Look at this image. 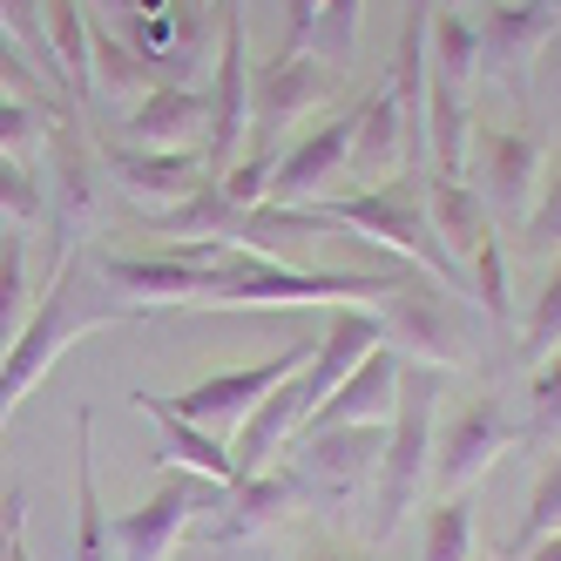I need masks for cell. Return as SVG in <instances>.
Masks as SVG:
<instances>
[{"instance_id": "obj_1", "label": "cell", "mask_w": 561, "mask_h": 561, "mask_svg": "<svg viewBox=\"0 0 561 561\" xmlns=\"http://www.w3.org/2000/svg\"><path fill=\"white\" fill-rule=\"evenodd\" d=\"M123 318H142V311L102 285L95 264H89V251L61 257L48 271V285L34 291V311H27L14 352L0 358V426L21 413V399L48 379V366H55L75 339H82V332H108V325H123Z\"/></svg>"}, {"instance_id": "obj_2", "label": "cell", "mask_w": 561, "mask_h": 561, "mask_svg": "<svg viewBox=\"0 0 561 561\" xmlns=\"http://www.w3.org/2000/svg\"><path fill=\"white\" fill-rule=\"evenodd\" d=\"M48 190H42V204H48V271L75 251H89V237L102 230L108 217V163H102V142L89 136V115L75 108V102H55L48 108Z\"/></svg>"}, {"instance_id": "obj_3", "label": "cell", "mask_w": 561, "mask_h": 561, "mask_svg": "<svg viewBox=\"0 0 561 561\" xmlns=\"http://www.w3.org/2000/svg\"><path fill=\"white\" fill-rule=\"evenodd\" d=\"M447 386V373L433 366H407L399 373V407H392V426H386V454H379V507H373V548H386L407 520L426 507L433 494V399Z\"/></svg>"}, {"instance_id": "obj_4", "label": "cell", "mask_w": 561, "mask_h": 561, "mask_svg": "<svg viewBox=\"0 0 561 561\" xmlns=\"http://www.w3.org/2000/svg\"><path fill=\"white\" fill-rule=\"evenodd\" d=\"M413 277V264H379V271H298L257 257L251 271H237L230 285H217L204 305L210 311H311V305H366V298H392Z\"/></svg>"}, {"instance_id": "obj_5", "label": "cell", "mask_w": 561, "mask_h": 561, "mask_svg": "<svg viewBox=\"0 0 561 561\" xmlns=\"http://www.w3.org/2000/svg\"><path fill=\"white\" fill-rule=\"evenodd\" d=\"M379 325H386V345L407 358V366H433V373H460L473 358V318L460 311L454 285L413 271L386 305H379Z\"/></svg>"}, {"instance_id": "obj_6", "label": "cell", "mask_w": 561, "mask_h": 561, "mask_svg": "<svg viewBox=\"0 0 561 561\" xmlns=\"http://www.w3.org/2000/svg\"><path fill=\"white\" fill-rule=\"evenodd\" d=\"M339 95V68L318 55V48H285L251 68V136H244V156L237 163H257L271 170V142L298 129L311 108H325Z\"/></svg>"}, {"instance_id": "obj_7", "label": "cell", "mask_w": 561, "mask_h": 561, "mask_svg": "<svg viewBox=\"0 0 561 561\" xmlns=\"http://www.w3.org/2000/svg\"><path fill=\"white\" fill-rule=\"evenodd\" d=\"M217 14V55H210V142H204V163L210 183H224L244 156L251 136V34H244V0H210Z\"/></svg>"}, {"instance_id": "obj_8", "label": "cell", "mask_w": 561, "mask_h": 561, "mask_svg": "<svg viewBox=\"0 0 561 561\" xmlns=\"http://www.w3.org/2000/svg\"><path fill=\"white\" fill-rule=\"evenodd\" d=\"M514 439H520V426L507 420L494 386L460 399V407L439 420V439H433V501H454V494L480 488L488 467H501L514 454Z\"/></svg>"}, {"instance_id": "obj_9", "label": "cell", "mask_w": 561, "mask_h": 561, "mask_svg": "<svg viewBox=\"0 0 561 561\" xmlns=\"http://www.w3.org/2000/svg\"><path fill=\"white\" fill-rule=\"evenodd\" d=\"M210 480H196V473H176L163 467V480H156V494L129 514H115L108 520V535H115V561H176L190 541H196V520L210 514Z\"/></svg>"}, {"instance_id": "obj_10", "label": "cell", "mask_w": 561, "mask_h": 561, "mask_svg": "<svg viewBox=\"0 0 561 561\" xmlns=\"http://www.w3.org/2000/svg\"><path fill=\"white\" fill-rule=\"evenodd\" d=\"M311 352H318V339H298V345L277 352V358H257V366H237V373H210V379H196L190 392L163 399V407H170L176 420H190V426L217 433V439H237V426L257 413V399H264V392H277L291 373H305V366H311Z\"/></svg>"}, {"instance_id": "obj_11", "label": "cell", "mask_w": 561, "mask_h": 561, "mask_svg": "<svg viewBox=\"0 0 561 561\" xmlns=\"http://www.w3.org/2000/svg\"><path fill=\"white\" fill-rule=\"evenodd\" d=\"M541 136L535 123L520 129H488L473 123V142H467V183L480 190V204H488V217L501 224H528L535 210V190H541Z\"/></svg>"}, {"instance_id": "obj_12", "label": "cell", "mask_w": 561, "mask_h": 561, "mask_svg": "<svg viewBox=\"0 0 561 561\" xmlns=\"http://www.w3.org/2000/svg\"><path fill=\"white\" fill-rule=\"evenodd\" d=\"M305 501H311V494H305L298 467L277 460V467H264V473H251V480H230V488H217V514L196 520V541H204V548H251V541H264V535L285 528Z\"/></svg>"}, {"instance_id": "obj_13", "label": "cell", "mask_w": 561, "mask_h": 561, "mask_svg": "<svg viewBox=\"0 0 561 561\" xmlns=\"http://www.w3.org/2000/svg\"><path fill=\"white\" fill-rule=\"evenodd\" d=\"M386 426H305L291 439V467L311 501H352L379 473Z\"/></svg>"}, {"instance_id": "obj_14", "label": "cell", "mask_w": 561, "mask_h": 561, "mask_svg": "<svg viewBox=\"0 0 561 561\" xmlns=\"http://www.w3.org/2000/svg\"><path fill=\"white\" fill-rule=\"evenodd\" d=\"M554 27H561V8H554V0H494V8L473 21L480 82L528 89V68H535L541 48L554 42Z\"/></svg>"}, {"instance_id": "obj_15", "label": "cell", "mask_w": 561, "mask_h": 561, "mask_svg": "<svg viewBox=\"0 0 561 561\" xmlns=\"http://www.w3.org/2000/svg\"><path fill=\"white\" fill-rule=\"evenodd\" d=\"M102 163H108V183L123 190L142 217L176 210L183 196H196V190L210 183L204 149H129V142H102Z\"/></svg>"}, {"instance_id": "obj_16", "label": "cell", "mask_w": 561, "mask_h": 561, "mask_svg": "<svg viewBox=\"0 0 561 561\" xmlns=\"http://www.w3.org/2000/svg\"><path fill=\"white\" fill-rule=\"evenodd\" d=\"M352 170V115H332V123L305 129L285 156L271 163V183H264V204L271 210H291V204H318L332 183H345ZM257 204V210H264Z\"/></svg>"}, {"instance_id": "obj_17", "label": "cell", "mask_w": 561, "mask_h": 561, "mask_svg": "<svg viewBox=\"0 0 561 561\" xmlns=\"http://www.w3.org/2000/svg\"><path fill=\"white\" fill-rule=\"evenodd\" d=\"M108 142H129V149H204L210 142V95L204 89H183V82H163L156 95H142L123 129Z\"/></svg>"}, {"instance_id": "obj_18", "label": "cell", "mask_w": 561, "mask_h": 561, "mask_svg": "<svg viewBox=\"0 0 561 561\" xmlns=\"http://www.w3.org/2000/svg\"><path fill=\"white\" fill-rule=\"evenodd\" d=\"M399 373H407V358L392 345L366 352L358 366L339 379V392L318 407L305 426H392V407H399Z\"/></svg>"}, {"instance_id": "obj_19", "label": "cell", "mask_w": 561, "mask_h": 561, "mask_svg": "<svg viewBox=\"0 0 561 561\" xmlns=\"http://www.w3.org/2000/svg\"><path fill=\"white\" fill-rule=\"evenodd\" d=\"M163 82H170V75L156 68V61L129 42V34H115L108 21L89 27V102H108V108L123 102V108H136L142 95H156Z\"/></svg>"}, {"instance_id": "obj_20", "label": "cell", "mask_w": 561, "mask_h": 561, "mask_svg": "<svg viewBox=\"0 0 561 561\" xmlns=\"http://www.w3.org/2000/svg\"><path fill=\"white\" fill-rule=\"evenodd\" d=\"M129 407L156 426V439H163V454H156V467H176V473H196V480H210V488H230V439L204 433V426H190L176 420L156 392H129Z\"/></svg>"}, {"instance_id": "obj_21", "label": "cell", "mask_w": 561, "mask_h": 561, "mask_svg": "<svg viewBox=\"0 0 561 561\" xmlns=\"http://www.w3.org/2000/svg\"><path fill=\"white\" fill-rule=\"evenodd\" d=\"M420 204H426V224L439 237V251L454 264H467L494 237V217H488V204H480V190L467 176H420Z\"/></svg>"}, {"instance_id": "obj_22", "label": "cell", "mask_w": 561, "mask_h": 561, "mask_svg": "<svg viewBox=\"0 0 561 561\" xmlns=\"http://www.w3.org/2000/svg\"><path fill=\"white\" fill-rule=\"evenodd\" d=\"M352 170L366 183H392L407 176V129H399V102L386 89H373L352 108Z\"/></svg>"}, {"instance_id": "obj_23", "label": "cell", "mask_w": 561, "mask_h": 561, "mask_svg": "<svg viewBox=\"0 0 561 561\" xmlns=\"http://www.w3.org/2000/svg\"><path fill=\"white\" fill-rule=\"evenodd\" d=\"M75 561H115L108 507L95 488V413H75Z\"/></svg>"}, {"instance_id": "obj_24", "label": "cell", "mask_w": 561, "mask_h": 561, "mask_svg": "<svg viewBox=\"0 0 561 561\" xmlns=\"http://www.w3.org/2000/svg\"><path fill=\"white\" fill-rule=\"evenodd\" d=\"M426 61H433V82L467 89L480 82V42H473V21L460 8H433V34H426Z\"/></svg>"}, {"instance_id": "obj_25", "label": "cell", "mask_w": 561, "mask_h": 561, "mask_svg": "<svg viewBox=\"0 0 561 561\" xmlns=\"http://www.w3.org/2000/svg\"><path fill=\"white\" fill-rule=\"evenodd\" d=\"M34 311V277H27V230H8L0 237V358L14 352L21 325Z\"/></svg>"}, {"instance_id": "obj_26", "label": "cell", "mask_w": 561, "mask_h": 561, "mask_svg": "<svg viewBox=\"0 0 561 561\" xmlns=\"http://www.w3.org/2000/svg\"><path fill=\"white\" fill-rule=\"evenodd\" d=\"M473 501L454 494V501H433L426 507V541H420V561H473Z\"/></svg>"}, {"instance_id": "obj_27", "label": "cell", "mask_w": 561, "mask_h": 561, "mask_svg": "<svg viewBox=\"0 0 561 561\" xmlns=\"http://www.w3.org/2000/svg\"><path fill=\"white\" fill-rule=\"evenodd\" d=\"M0 27L14 34V48L42 68V82L61 95V68H55V42H48V21H42V0H0ZM68 102V95H61Z\"/></svg>"}, {"instance_id": "obj_28", "label": "cell", "mask_w": 561, "mask_h": 561, "mask_svg": "<svg viewBox=\"0 0 561 561\" xmlns=\"http://www.w3.org/2000/svg\"><path fill=\"white\" fill-rule=\"evenodd\" d=\"M520 251H528L535 264L548 257H561V156L541 170V190H535V210H528V224H520Z\"/></svg>"}, {"instance_id": "obj_29", "label": "cell", "mask_w": 561, "mask_h": 561, "mask_svg": "<svg viewBox=\"0 0 561 561\" xmlns=\"http://www.w3.org/2000/svg\"><path fill=\"white\" fill-rule=\"evenodd\" d=\"M548 535H561V454L541 467L535 501H528V514H520V528L507 535V561H514V554H528V548H535V541H548Z\"/></svg>"}, {"instance_id": "obj_30", "label": "cell", "mask_w": 561, "mask_h": 561, "mask_svg": "<svg viewBox=\"0 0 561 561\" xmlns=\"http://www.w3.org/2000/svg\"><path fill=\"white\" fill-rule=\"evenodd\" d=\"M358 21H366V0H318L311 42H318V55H325L332 68H345L358 55Z\"/></svg>"}, {"instance_id": "obj_31", "label": "cell", "mask_w": 561, "mask_h": 561, "mask_svg": "<svg viewBox=\"0 0 561 561\" xmlns=\"http://www.w3.org/2000/svg\"><path fill=\"white\" fill-rule=\"evenodd\" d=\"M467 271H473V298H480V311H488L494 325H507V318H514V291H507V251H501V230L467 257Z\"/></svg>"}, {"instance_id": "obj_32", "label": "cell", "mask_w": 561, "mask_h": 561, "mask_svg": "<svg viewBox=\"0 0 561 561\" xmlns=\"http://www.w3.org/2000/svg\"><path fill=\"white\" fill-rule=\"evenodd\" d=\"M554 345H561V257H554V264H548V277H541L535 311L520 318V352H528L535 366H541V358H548Z\"/></svg>"}, {"instance_id": "obj_33", "label": "cell", "mask_w": 561, "mask_h": 561, "mask_svg": "<svg viewBox=\"0 0 561 561\" xmlns=\"http://www.w3.org/2000/svg\"><path fill=\"white\" fill-rule=\"evenodd\" d=\"M0 217H8L14 230H34V224L48 217L42 183H34V176L21 170V156H0Z\"/></svg>"}, {"instance_id": "obj_34", "label": "cell", "mask_w": 561, "mask_h": 561, "mask_svg": "<svg viewBox=\"0 0 561 561\" xmlns=\"http://www.w3.org/2000/svg\"><path fill=\"white\" fill-rule=\"evenodd\" d=\"M0 89L21 95V102H34V108H55V102H61V95H48L42 68H34V61L14 48V34H8V27H0Z\"/></svg>"}, {"instance_id": "obj_35", "label": "cell", "mask_w": 561, "mask_h": 561, "mask_svg": "<svg viewBox=\"0 0 561 561\" xmlns=\"http://www.w3.org/2000/svg\"><path fill=\"white\" fill-rule=\"evenodd\" d=\"M42 123H48V108H34L21 95H0V156H21Z\"/></svg>"}, {"instance_id": "obj_36", "label": "cell", "mask_w": 561, "mask_h": 561, "mask_svg": "<svg viewBox=\"0 0 561 561\" xmlns=\"http://www.w3.org/2000/svg\"><path fill=\"white\" fill-rule=\"evenodd\" d=\"M89 8H102L115 27L123 21H149V14H170V0H89Z\"/></svg>"}, {"instance_id": "obj_37", "label": "cell", "mask_w": 561, "mask_h": 561, "mask_svg": "<svg viewBox=\"0 0 561 561\" xmlns=\"http://www.w3.org/2000/svg\"><path fill=\"white\" fill-rule=\"evenodd\" d=\"M298 561H366V554H352V548H339V541H311Z\"/></svg>"}, {"instance_id": "obj_38", "label": "cell", "mask_w": 561, "mask_h": 561, "mask_svg": "<svg viewBox=\"0 0 561 561\" xmlns=\"http://www.w3.org/2000/svg\"><path fill=\"white\" fill-rule=\"evenodd\" d=\"M514 561H561V535H548V541H535L528 554H514Z\"/></svg>"}, {"instance_id": "obj_39", "label": "cell", "mask_w": 561, "mask_h": 561, "mask_svg": "<svg viewBox=\"0 0 561 561\" xmlns=\"http://www.w3.org/2000/svg\"><path fill=\"white\" fill-rule=\"evenodd\" d=\"M554 8H561V0H554Z\"/></svg>"}]
</instances>
